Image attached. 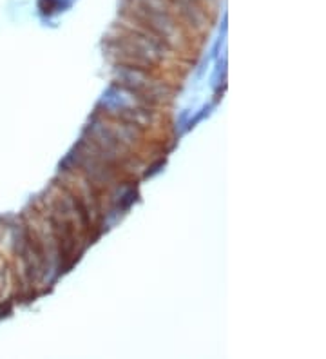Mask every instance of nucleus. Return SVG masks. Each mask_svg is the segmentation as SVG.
<instances>
[{
  "label": "nucleus",
  "instance_id": "obj_1",
  "mask_svg": "<svg viewBox=\"0 0 326 359\" xmlns=\"http://www.w3.org/2000/svg\"><path fill=\"white\" fill-rule=\"evenodd\" d=\"M120 82H123L125 86H129L133 91H142V89H145L151 86L147 75L138 69H120Z\"/></svg>",
  "mask_w": 326,
  "mask_h": 359
}]
</instances>
